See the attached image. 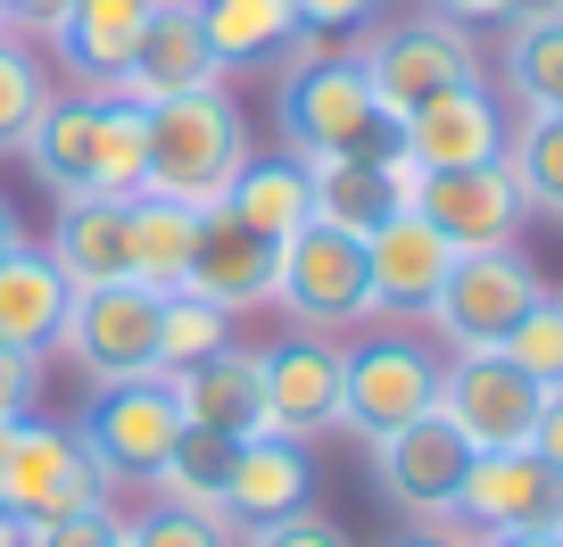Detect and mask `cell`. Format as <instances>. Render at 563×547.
Segmentation results:
<instances>
[{"mask_svg":"<svg viewBox=\"0 0 563 547\" xmlns=\"http://www.w3.org/2000/svg\"><path fill=\"white\" fill-rule=\"evenodd\" d=\"M25 166L51 183L58 199H141V166H150V108L141 100H58L25 133Z\"/></svg>","mask_w":563,"mask_h":547,"instance_id":"cell-1","label":"cell"},{"mask_svg":"<svg viewBox=\"0 0 563 547\" xmlns=\"http://www.w3.org/2000/svg\"><path fill=\"white\" fill-rule=\"evenodd\" d=\"M274 124H282V158H398V117L373 100V75L349 51L282 67Z\"/></svg>","mask_w":563,"mask_h":547,"instance_id":"cell-2","label":"cell"},{"mask_svg":"<svg viewBox=\"0 0 563 547\" xmlns=\"http://www.w3.org/2000/svg\"><path fill=\"white\" fill-rule=\"evenodd\" d=\"M249 158H257V150H249L241 100H232L224 84L183 91V100L150 108V166H141V192L175 199V208H216Z\"/></svg>","mask_w":563,"mask_h":547,"instance_id":"cell-3","label":"cell"},{"mask_svg":"<svg viewBox=\"0 0 563 547\" xmlns=\"http://www.w3.org/2000/svg\"><path fill=\"white\" fill-rule=\"evenodd\" d=\"M539 299H547V274L522 258V241L464 249V258L448 265V283H440V299H431V316H422V324L448 340V357H489Z\"/></svg>","mask_w":563,"mask_h":547,"instance_id":"cell-4","label":"cell"},{"mask_svg":"<svg viewBox=\"0 0 563 547\" xmlns=\"http://www.w3.org/2000/svg\"><path fill=\"white\" fill-rule=\"evenodd\" d=\"M356 67L373 75V100L389 108V117H406V108L440 100V91L456 84H481V51H473V25L456 18H398V25H365L356 34Z\"/></svg>","mask_w":563,"mask_h":547,"instance_id":"cell-5","label":"cell"},{"mask_svg":"<svg viewBox=\"0 0 563 547\" xmlns=\"http://www.w3.org/2000/svg\"><path fill=\"white\" fill-rule=\"evenodd\" d=\"M440 406V357L406 332H373L365 349H340V431L356 440H389V431L422 424Z\"/></svg>","mask_w":563,"mask_h":547,"instance_id":"cell-6","label":"cell"},{"mask_svg":"<svg viewBox=\"0 0 563 547\" xmlns=\"http://www.w3.org/2000/svg\"><path fill=\"white\" fill-rule=\"evenodd\" d=\"M75 448L91 457V473L117 490V481H158V464L175 457L183 440V406L166 382H117V390H91V406L75 415Z\"/></svg>","mask_w":563,"mask_h":547,"instance_id":"cell-7","label":"cell"},{"mask_svg":"<svg viewBox=\"0 0 563 547\" xmlns=\"http://www.w3.org/2000/svg\"><path fill=\"white\" fill-rule=\"evenodd\" d=\"M58 349L91 373V390L158 382V291H141V283L75 291L67 324H58Z\"/></svg>","mask_w":563,"mask_h":547,"instance_id":"cell-8","label":"cell"},{"mask_svg":"<svg viewBox=\"0 0 563 547\" xmlns=\"http://www.w3.org/2000/svg\"><path fill=\"white\" fill-rule=\"evenodd\" d=\"M274 299L307 324V332H356L373 316V283H365V241L332 225H299L274 249Z\"/></svg>","mask_w":563,"mask_h":547,"instance_id":"cell-9","label":"cell"},{"mask_svg":"<svg viewBox=\"0 0 563 547\" xmlns=\"http://www.w3.org/2000/svg\"><path fill=\"white\" fill-rule=\"evenodd\" d=\"M108 497V481L91 473V457L75 448V431L67 424H9L0 431V506L18 514L25 530L34 523H58V514H75V506H100Z\"/></svg>","mask_w":563,"mask_h":547,"instance_id":"cell-10","label":"cell"},{"mask_svg":"<svg viewBox=\"0 0 563 547\" xmlns=\"http://www.w3.org/2000/svg\"><path fill=\"white\" fill-rule=\"evenodd\" d=\"M547 390L530 373H514L506 357H440V415L473 457H497V448H530V424H539Z\"/></svg>","mask_w":563,"mask_h":547,"instance_id":"cell-11","label":"cell"},{"mask_svg":"<svg viewBox=\"0 0 563 547\" xmlns=\"http://www.w3.org/2000/svg\"><path fill=\"white\" fill-rule=\"evenodd\" d=\"M406 208L440 232L456 258H464V249H506V241H522V225H530L506 158H497V166H464V175H422V166H415Z\"/></svg>","mask_w":563,"mask_h":547,"instance_id":"cell-12","label":"cell"},{"mask_svg":"<svg viewBox=\"0 0 563 547\" xmlns=\"http://www.w3.org/2000/svg\"><path fill=\"white\" fill-rule=\"evenodd\" d=\"M456 523L473 539H497V530H563V473L530 448H497V457L464 464L456 490Z\"/></svg>","mask_w":563,"mask_h":547,"instance_id":"cell-13","label":"cell"},{"mask_svg":"<svg viewBox=\"0 0 563 547\" xmlns=\"http://www.w3.org/2000/svg\"><path fill=\"white\" fill-rule=\"evenodd\" d=\"M464 464H473V448H464L440 415H422V424L373 440V481H382V497L406 514V523H456Z\"/></svg>","mask_w":563,"mask_h":547,"instance_id":"cell-14","label":"cell"},{"mask_svg":"<svg viewBox=\"0 0 563 547\" xmlns=\"http://www.w3.org/2000/svg\"><path fill=\"white\" fill-rule=\"evenodd\" d=\"M398 150L422 175H464V166H497L506 158V108L489 84H456L440 100H422L398 117Z\"/></svg>","mask_w":563,"mask_h":547,"instance_id":"cell-15","label":"cell"},{"mask_svg":"<svg viewBox=\"0 0 563 547\" xmlns=\"http://www.w3.org/2000/svg\"><path fill=\"white\" fill-rule=\"evenodd\" d=\"M191 9L216 51V75H282L299 58H323V34H307L299 0H191Z\"/></svg>","mask_w":563,"mask_h":547,"instance_id":"cell-16","label":"cell"},{"mask_svg":"<svg viewBox=\"0 0 563 547\" xmlns=\"http://www.w3.org/2000/svg\"><path fill=\"white\" fill-rule=\"evenodd\" d=\"M448 265H456V249L440 241V232L422 225L415 208L382 216V225L365 232V283H373V316H431V299H440Z\"/></svg>","mask_w":563,"mask_h":547,"instance_id":"cell-17","label":"cell"},{"mask_svg":"<svg viewBox=\"0 0 563 547\" xmlns=\"http://www.w3.org/2000/svg\"><path fill=\"white\" fill-rule=\"evenodd\" d=\"M307 506H316V457H307V440L257 431V440L232 448V481H224V523H232V539L282 523V514H307Z\"/></svg>","mask_w":563,"mask_h":547,"instance_id":"cell-18","label":"cell"},{"mask_svg":"<svg viewBox=\"0 0 563 547\" xmlns=\"http://www.w3.org/2000/svg\"><path fill=\"white\" fill-rule=\"evenodd\" d=\"M150 9H158V0H67L51 18V51H58V67L84 84V100H117Z\"/></svg>","mask_w":563,"mask_h":547,"instance_id":"cell-19","label":"cell"},{"mask_svg":"<svg viewBox=\"0 0 563 547\" xmlns=\"http://www.w3.org/2000/svg\"><path fill=\"white\" fill-rule=\"evenodd\" d=\"M208 84H224V75H216V51L199 34V9L191 0H158L133 42V67H124L117 100L158 108V100H183V91H208Z\"/></svg>","mask_w":563,"mask_h":547,"instance_id":"cell-20","label":"cell"},{"mask_svg":"<svg viewBox=\"0 0 563 547\" xmlns=\"http://www.w3.org/2000/svg\"><path fill=\"white\" fill-rule=\"evenodd\" d=\"M307 166V216L332 232H349V241H365L382 216L406 208V192H415V158H299Z\"/></svg>","mask_w":563,"mask_h":547,"instance_id":"cell-21","label":"cell"},{"mask_svg":"<svg viewBox=\"0 0 563 547\" xmlns=\"http://www.w3.org/2000/svg\"><path fill=\"white\" fill-rule=\"evenodd\" d=\"M265 431L282 440H316L340 431V349L316 332L265 349Z\"/></svg>","mask_w":563,"mask_h":547,"instance_id":"cell-22","label":"cell"},{"mask_svg":"<svg viewBox=\"0 0 563 547\" xmlns=\"http://www.w3.org/2000/svg\"><path fill=\"white\" fill-rule=\"evenodd\" d=\"M183 424L216 440H257L265 431V349H216L191 373H166Z\"/></svg>","mask_w":563,"mask_h":547,"instance_id":"cell-23","label":"cell"},{"mask_svg":"<svg viewBox=\"0 0 563 547\" xmlns=\"http://www.w3.org/2000/svg\"><path fill=\"white\" fill-rule=\"evenodd\" d=\"M274 249H282V241H257L241 216L199 208V249H191L183 291H191V299H208V307H224V316H241V307L274 299Z\"/></svg>","mask_w":563,"mask_h":547,"instance_id":"cell-24","label":"cell"},{"mask_svg":"<svg viewBox=\"0 0 563 547\" xmlns=\"http://www.w3.org/2000/svg\"><path fill=\"white\" fill-rule=\"evenodd\" d=\"M51 265L75 291L133 283V199H58Z\"/></svg>","mask_w":563,"mask_h":547,"instance_id":"cell-25","label":"cell"},{"mask_svg":"<svg viewBox=\"0 0 563 547\" xmlns=\"http://www.w3.org/2000/svg\"><path fill=\"white\" fill-rule=\"evenodd\" d=\"M67 299H75V283L51 265V249L18 241L9 258H0V349H25V357L58 349Z\"/></svg>","mask_w":563,"mask_h":547,"instance_id":"cell-26","label":"cell"},{"mask_svg":"<svg viewBox=\"0 0 563 547\" xmlns=\"http://www.w3.org/2000/svg\"><path fill=\"white\" fill-rule=\"evenodd\" d=\"M224 216H241L257 241H290L299 225H316L307 216V166L282 158V150H265V158H249L241 175H232V192L216 199Z\"/></svg>","mask_w":563,"mask_h":547,"instance_id":"cell-27","label":"cell"},{"mask_svg":"<svg viewBox=\"0 0 563 547\" xmlns=\"http://www.w3.org/2000/svg\"><path fill=\"white\" fill-rule=\"evenodd\" d=\"M191 249H199V208H175V199H133V283L175 299L183 274H191Z\"/></svg>","mask_w":563,"mask_h":547,"instance_id":"cell-28","label":"cell"},{"mask_svg":"<svg viewBox=\"0 0 563 547\" xmlns=\"http://www.w3.org/2000/svg\"><path fill=\"white\" fill-rule=\"evenodd\" d=\"M232 448L241 440H216V431H191L183 424V440H175V457L158 464V506H183V514H216L224 523V481H232ZM232 530V523H224Z\"/></svg>","mask_w":563,"mask_h":547,"instance_id":"cell-29","label":"cell"},{"mask_svg":"<svg viewBox=\"0 0 563 547\" xmlns=\"http://www.w3.org/2000/svg\"><path fill=\"white\" fill-rule=\"evenodd\" d=\"M506 175L530 216H563V117L555 108H522V124L506 133Z\"/></svg>","mask_w":563,"mask_h":547,"instance_id":"cell-30","label":"cell"},{"mask_svg":"<svg viewBox=\"0 0 563 547\" xmlns=\"http://www.w3.org/2000/svg\"><path fill=\"white\" fill-rule=\"evenodd\" d=\"M232 349V316L208 299H191V291H175V299H158V382L166 373H191L199 357Z\"/></svg>","mask_w":563,"mask_h":547,"instance_id":"cell-31","label":"cell"},{"mask_svg":"<svg viewBox=\"0 0 563 547\" xmlns=\"http://www.w3.org/2000/svg\"><path fill=\"white\" fill-rule=\"evenodd\" d=\"M506 84L522 108H547L563 91V18L555 25H514L506 34Z\"/></svg>","mask_w":563,"mask_h":547,"instance_id":"cell-32","label":"cell"},{"mask_svg":"<svg viewBox=\"0 0 563 547\" xmlns=\"http://www.w3.org/2000/svg\"><path fill=\"white\" fill-rule=\"evenodd\" d=\"M497 357H506L514 373H530L539 390H563V299H555V291H547V299L497 340Z\"/></svg>","mask_w":563,"mask_h":547,"instance_id":"cell-33","label":"cell"},{"mask_svg":"<svg viewBox=\"0 0 563 547\" xmlns=\"http://www.w3.org/2000/svg\"><path fill=\"white\" fill-rule=\"evenodd\" d=\"M42 108H51V84H42L34 51H25L18 34H0V150H18Z\"/></svg>","mask_w":563,"mask_h":547,"instance_id":"cell-34","label":"cell"},{"mask_svg":"<svg viewBox=\"0 0 563 547\" xmlns=\"http://www.w3.org/2000/svg\"><path fill=\"white\" fill-rule=\"evenodd\" d=\"M124 547H241L216 514H183V506H141L124 514Z\"/></svg>","mask_w":563,"mask_h":547,"instance_id":"cell-35","label":"cell"},{"mask_svg":"<svg viewBox=\"0 0 563 547\" xmlns=\"http://www.w3.org/2000/svg\"><path fill=\"white\" fill-rule=\"evenodd\" d=\"M25 547H124V514L100 497V506H75V514H58V523H34Z\"/></svg>","mask_w":563,"mask_h":547,"instance_id":"cell-36","label":"cell"},{"mask_svg":"<svg viewBox=\"0 0 563 547\" xmlns=\"http://www.w3.org/2000/svg\"><path fill=\"white\" fill-rule=\"evenodd\" d=\"M241 547H356L349 530L332 523L323 506H307V514H282V523H265V530H249Z\"/></svg>","mask_w":563,"mask_h":547,"instance_id":"cell-37","label":"cell"},{"mask_svg":"<svg viewBox=\"0 0 563 547\" xmlns=\"http://www.w3.org/2000/svg\"><path fill=\"white\" fill-rule=\"evenodd\" d=\"M34 390H42V357H25V349H0V431L34 415Z\"/></svg>","mask_w":563,"mask_h":547,"instance_id":"cell-38","label":"cell"},{"mask_svg":"<svg viewBox=\"0 0 563 547\" xmlns=\"http://www.w3.org/2000/svg\"><path fill=\"white\" fill-rule=\"evenodd\" d=\"M299 18H307V34H365L373 18H382V0H299Z\"/></svg>","mask_w":563,"mask_h":547,"instance_id":"cell-39","label":"cell"},{"mask_svg":"<svg viewBox=\"0 0 563 547\" xmlns=\"http://www.w3.org/2000/svg\"><path fill=\"white\" fill-rule=\"evenodd\" d=\"M530 457H547L563 473V390H547L539 398V424H530Z\"/></svg>","mask_w":563,"mask_h":547,"instance_id":"cell-40","label":"cell"},{"mask_svg":"<svg viewBox=\"0 0 563 547\" xmlns=\"http://www.w3.org/2000/svg\"><path fill=\"white\" fill-rule=\"evenodd\" d=\"M389 547H473V530H464V523H415V530H398Z\"/></svg>","mask_w":563,"mask_h":547,"instance_id":"cell-41","label":"cell"},{"mask_svg":"<svg viewBox=\"0 0 563 547\" xmlns=\"http://www.w3.org/2000/svg\"><path fill=\"white\" fill-rule=\"evenodd\" d=\"M563 18V0H497V25H506V34H514V25H555Z\"/></svg>","mask_w":563,"mask_h":547,"instance_id":"cell-42","label":"cell"},{"mask_svg":"<svg viewBox=\"0 0 563 547\" xmlns=\"http://www.w3.org/2000/svg\"><path fill=\"white\" fill-rule=\"evenodd\" d=\"M58 9H67V0H0V25H34V34H51Z\"/></svg>","mask_w":563,"mask_h":547,"instance_id":"cell-43","label":"cell"},{"mask_svg":"<svg viewBox=\"0 0 563 547\" xmlns=\"http://www.w3.org/2000/svg\"><path fill=\"white\" fill-rule=\"evenodd\" d=\"M431 18H456V25H489L497 18V0H422Z\"/></svg>","mask_w":563,"mask_h":547,"instance_id":"cell-44","label":"cell"},{"mask_svg":"<svg viewBox=\"0 0 563 547\" xmlns=\"http://www.w3.org/2000/svg\"><path fill=\"white\" fill-rule=\"evenodd\" d=\"M473 547H563V530H497V539H473Z\"/></svg>","mask_w":563,"mask_h":547,"instance_id":"cell-45","label":"cell"},{"mask_svg":"<svg viewBox=\"0 0 563 547\" xmlns=\"http://www.w3.org/2000/svg\"><path fill=\"white\" fill-rule=\"evenodd\" d=\"M18 241H25V216H18V199L0 192V258H9V249H18Z\"/></svg>","mask_w":563,"mask_h":547,"instance_id":"cell-46","label":"cell"},{"mask_svg":"<svg viewBox=\"0 0 563 547\" xmlns=\"http://www.w3.org/2000/svg\"><path fill=\"white\" fill-rule=\"evenodd\" d=\"M0 547H25V523H18L9 506H0Z\"/></svg>","mask_w":563,"mask_h":547,"instance_id":"cell-47","label":"cell"},{"mask_svg":"<svg viewBox=\"0 0 563 547\" xmlns=\"http://www.w3.org/2000/svg\"><path fill=\"white\" fill-rule=\"evenodd\" d=\"M547 108H555V117H563V91H555V100H547Z\"/></svg>","mask_w":563,"mask_h":547,"instance_id":"cell-48","label":"cell"},{"mask_svg":"<svg viewBox=\"0 0 563 547\" xmlns=\"http://www.w3.org/2000/svg\"><path fill=\"white\" fill-rule=\"evenodd\" d=\"M0 34H9V25H0Z\"/></svg>","mask_w":563,"mask_h":547,"instance_id":"cell-49","label":"cell"}]
</instances>
